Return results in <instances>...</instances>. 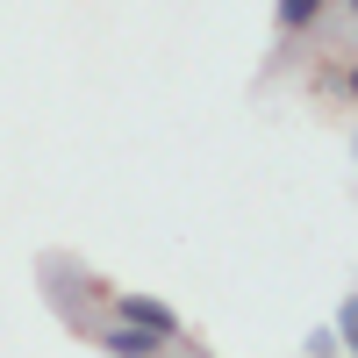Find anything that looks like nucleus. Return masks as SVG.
Instances as JSON below:
<instances>
[{"mask_svg":"<svg viewBox=\"0 0 358 358\" xmlns=\"http://www.w3.org/2000/svg\"><path fill=\"white\" fill-rule=\"evenodd\" d=\"M108 308H115V322H129V330L158 337L165 351H172V344H187V322H179L165 301H151V294H108Z\"/></svg>","mask_w":358,"mask_h":358,"instance_id":"obj_1","label":"nucleus"},{"mask_svg":"<svg viewBox=\"0 0 358 358\" xmlns=\"http://www.w3.org/2000/svg\"><path fill=\"white\" fill-rule=\"evenodd\" d=\"M101 351H115V358H165V344L158 337H143V330H129V322H101V330H86Z\"/></svg>","mask_w":358,"mask_h":358,"instance_id":"obj_2","label":"nucleus"},{"mask_svg":"<svg viewBox=\"0 0 358 358\" xmlns=\"http://www.w3.org/2000/svg\"><path fill=\"white\" fill-rule=\"evenodd\" d=\"M322 15H330V0H280V15H273V22L287 29V36H301V29H315Z\"/></svg>","mask_w":358,"mask_h":358,"instance_id":"obj_3","label":"nucleus"},{"mask_svg":"<svg viewBox=\"0 0 358 358\" xmlns=\"http://www.w3.org/2000/svg\"><path fill=\"white\" fill-rule=\"evenodd\" d=\"M330 358H344V351H330Z\"/></svg>","mask_w":358,"mask_h":358,"instance_id":"obj_4","label":"nucleus"}]
</instances>
